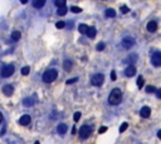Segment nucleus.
I'll return each instance as SVG.
<instances>
[{"mask_svg":"<svg viewBox=\"0 0 161 144\" xmlns=\"http://www.w3.org/2000/svg\"><path fill=\"white\" fill-rule=\"evenodd\" d=\"M122 100V92L120 88H115L110 93V97H108V103L112 105H117L121 103Z\"/></svg>","mask_w":161,"mask_h":144,"instance_id":"1","label":"nucleus"},{"mask_svg":"<svg viewBox=\"0 0 161 144\" xmlns=\"http://www.w3.org/2000/svg\"><path fill=\"white\" fill-rule=\"evenodd\" d=\"M58 77V71L56 69H48L43 74V82L44 83H53Z\"/></svg>","mask_w":161,"mask_h":144,"instance_id":"2","label":"nucleus"},{"mask_svg":"<svg viewBox=\"0 0 161 144\" xmlns=\"http://www.w3.org/2000/svg\"><path fill=\"white\" fill-rule=\"evenodd\" d=\"M14 71H15V68H14L13 64L4 65V67L1 68V77L3 78H9V77L13 75Z\"/></svg>","mask_w":161,"mask_h":144,"instance_id":"3","label":"nucleus"},{"mask_svg":"<svg viewBox=\"0 0 161 144\" xmlns=\"http://www.w3.org/2000/svg\"><path fill=\"white\" fill-rule=\"evenodd\" d=\"M91 133H92V128L89 125H82L80 129V137L82 139H87L88 137H91Z\"/></svg>","mask_w":161,"mask_h":144,"instance_id":"4","label":"nucleus"},{"mask_svg":"<svg viewBox=\"0 0 161 144\" xmlns=\"http://www.w3.org/2000/svg\"><path fill=\"white\" fill-rule=\"evenodd\" d=\"M103 80H105V75L103 74H95L91 78V83L95 86H101L103 84Z\"/></svg>","mask_w":161,"mask_h":144,"instance_id":"5","label":"nucleus"},{"mask_svg":"<svg viewBox=\"0 0 161 144\" xmlns=\"http://www.w3.org/2000/svg\"><path fill=\"white\" fill-rule=\"evenodd\" d=\"M135 39H133L132 37H125L122 39V41H121V45H122L125 49H130V48H132L133 45H135Z\"/></svg>","mask_w":161,"mask_h":144,"instance_id":"6","label":"nucleus"},{"mask_svg":"<svg viewBox=\"0 0 161 144\" xmlns=\"http://www.w3.org/2000/svg\"><path fill=\"white\" fill-rule=\"evenodd\" d=\"M151 63H152L154 67L159 68L161 65V53L160 52H155L151 56Z\"/></svg>","mask_w":161,"mask_h":144,"instance_id":"7","label":"nucleus"},{"mask_svg":"<svg viewBox=\"0 0 161 144\" xmlns=\"http://www.w3.org/2000/svg\"><path fill=\"white\" fill-rule=\"evenodd\" d=\"M3 93H4L7 97H11L14 93V86L10 85V84H7V85L3 86Z\"/></svg>","mask_w":161,"mask_h":144,"instance_id":"8","label":"nucleus"},{"mask_svg":"<svg viewBox=\"0 0 161 144\" xmlns=\"http://www.w3.org/2000/svg\"><path fill=\"white\" fill-rule=\"evenodd\" d=\"M30 120H32V118H30L29 114H24L23 117H20L19 124H22V125H29L30 124Z\"/></svg>","mask_w":161,"mask_h":144,"instance_id":"9","label":"nucleus"},{"mask_svg":"<svg viewBox=\"0 0 161 144\" xmlns=\"http://www.w3.org/2000/svg\"><path fill=\"white\" fill-rule=\"evenodd\" d=\"M135 74H136V67H133V65H129L125 69V75L126 77H133Z\"/></svg>","mask_w":161,"mask_h":144,"instance_id":"10","label":"nucleus"},{"mask_svg":"<svg viewBox=\"0 0 161 144\" xmlns=\"http://www.w3.org/2000/svg\"><path fill=\"white\" fill-rule=\"evenodd\" d=\"M150 114H151V109H150V107H142V108H141V112H140V115H141L142 118L147 119L148 117H150Z\"/></svg>","mask_w":161,"mask_h":144,"instance_id":"11","label":"nucleus"},{"mask_svg":"<svg viewBox=\"0 0 161 144\" xmlns=\"http://www.w3.org/2000/svg\"><path fill=\"white\" fill-rule=\"evenodd\" d=\"M86 34H87V37L89 38V39H95L96 38V34H97L96 28H95V26H88Z\"/></svg>","mask_w":161,"mask_h":144,"instance_id":"12","label":"nucleus"},{"mask_svg":"<svg viewBox=\"0 0 161 144\" xmlns=\"http://www.w3.org/2000/svg\"><path fill=\"white\" fill-rule=\"evenodd\" d=\"M157 30V23L154 22V20H151V22L147 23V31L150 33H155Z\"/></svg>","mask_w":161,"mask_h":144,"instance_id":"13","label":"nucleus"},{"mask_svg":"<svg viewBox=\"0 0 161 144\" xmlns=\"http://www.w3.org/2000/svg\"><path fill=\"white\" fill-rule=\"evenodd\" d=\"M34 103H35V99H34V98H32V97H28V98H25V99L23 100L24 107H27V108L33 107V105H34Z\"/></svg>","mask_w":161,"mask_h":144,"instance_id":"14","label":"nucleus"},{"mask_svg":"<svg viewBox=\"0 0 161 144\" xmlns=\"http://www.w3.org/2000/svg\"><path fill=\"white\" fill-rule=\"evenodd\" d=\"M45 1H47V0H33V7L35 9H42L44 7Z\"/></svg>","mask_w":161,"mask_h":144,"instance_id":"15","label":"nucleus"},{"mask_svg":"<svg viewBox=\"0 0 161 144\" xmlns=\"http://www.w3.org/2000/svg\"><path fill=\"white\" fill-rule=\"evenodd\" d=\"M67 130H68V127H67L66 124H63V123H60L58 127H57V132H58L59 134H66Z\"/></svg>","mask_w":161,"mask_h":144,"instance_id":"16","label":"nucleus"},{"mask_svg":"<svg viewBox=\"0 0 161 144\" xmlns=\"http://www.w3.org/2000/svg\"><path fill=\"white\" fill-rule=\"evenodd\" d=\"M72 67H73V63L69 60V59L64 60V63H63V68H64L66 71H71L72 70Z\"/></svg>","mask_w":161,"mask_h":144,"instance_id":"17","label":"nucleus"},{"mask_svg":"<svg viewBox=\"0 0 161 144\" xmlns=\"http://www.w3.org/2000/svg\"><path fill=\"white\" fill-rule=\"evenodd\" d=\"M20 38H22V33H20V31L15 30V31H13V33H11V39H13L14 41L20 40Z\"/></svg>","mask_w":161,"mask_h":144,"instance_id":"18","label":"nucleus"},{"mask_svg":"<svg viewBox=\"0 0 161 144\" xmlns=\"http://www.w3.org/2000/svg\"><path fill=\"white\" fill-rule=\"evenodd\" d=\"M105 15L107 16V18H115L116 16V11L113 10V9H106V11H105Z\"/></svg>","mask_w":161,"mask_h":144,"instance_id":"19","label":"nucleus"},{"mask_svg":"<svg viewBox=\"0 0 161 144\" xmlns=\"http://www.w3.org/2000/svg\"><path fill=\"white\" fill-rule=\"evenodd\" d=\"M136 60H137V55L136 54H132V55H129V58L126 59V62L127 63H131L130 65H133V63H135Z\"/></svg>","mask_w":161,"mask_h":144,"instance_id":"20","label":"nucleus"},{"mask_svg":"<svg viewBox=\"0 0 161 144\" xmlns=\"http://www.w3.org/2000/svg\"><path fill=\"white\" fill-rule=\"evenodd\" d=\"M67 11H68L67 7H62V8H58V10H57V14H58V15H66Z\"/></svg>","mask_w":161,"mask_h":144,"instance_id":"21","label":"nucleus"},{"mask_svg":"<svg viewBox=\"0 0 161 144\" xmlns=\"http://www.w3.org/2000/svg\"><path fill=\"white\" fill-rule=\"evenodd\" d=\"M87 28H88V25H86V24H81V25L78 26V30H80L81 34H86Z\"/></svg>","mask_w":161,"mask_h":144,"instance_id":"22","label":"nucleus"},{"mask_svg":"<svg viewBox=\"0 0 161 144\" xmlns=\"http://www.w3.org/2000/svg\"><path fill=\"white\" fill-rule=\"evenodd\" d=\"M66 1L67 0H56V7H58V8L66 7Z\"/></svg>","mask_w":161,"mask_h":144,"instance_id":"23","label":"nucleus"},{"mask_svg":"<svg viewBox=\"0 0 161 144\" xmlns=\"http://www.w3.org/2000/svg\"><path fill=\"white\" fill-rule=\"evenodd\" d=\"M145 90H146V93H154V92H156V88L154 85H147L145 88Z\"/></svg>","mask_w":161,"mask_h":144,"instance_id":"24","label":"nucleus"},{"mask_svg":"<svg viewBox=\"0 0 161 144\" xmlns=\"http://www.w3.org/2000/svg\"><path fill=\"white\" fill-rule=\"evenodd\" d=\"M144 83H145L144 78H142V77H138V78H137V85H138V88H140V89H141L142 86H144Z\"/></svg>","mask_w":161,"mask_h":144,"instance_id":"25","label":"nucleus"},{"mask_svg":"<svg viewBox=\"0 0 161 144\" xmlns=\"http://www.w3.org/2000/svg\"><path fill=\"white\" fill-rule=\"evenodd\" d=\"M71 11L72 13H74V14H78V13H81L82 11V9L80 7H71Z\"/></svg>","mask_w":161,"mask_h":144,"instance_id":"26","label":"nucleus"},{"mask_svg":"<svg viewBox=\"0 0 161 144\" xmlns=\"http://www.w3.org/2000/svg\"><path fill=\"white\" fill-rule=\"evenodd\" d=\"M81 117H82L81 112H76V113H74V115H73L74 122H78V120H80V119H81Z\"/></svg>","mask_w":161,"mask_h":144,"instance_id":"27","label":"nucleus"},{"mask_svg":"<svg viewBox=\"0 0 161 144\" xmlns=\"http://www.w3.org/2000/svg\"><path fill=\"white\" fill-rule=\"evenodd\" d=\"M127 127H129V124H127L126 122L125 123H122V124H121V127H120V133H122V132H125L127 129Z\"/></svg>","mask_w":161,"mask_h":144,"instance_id":"28","label":"nucleus"},{"mask_svg":"<svg viewBox=\"0 0 161 144\" xmlns=\"http://www.w3.org/2000/svg\"><path fill=\"white\" fill-rule=\"evenodd\" d=\"M29 71H30V68H29V67H24V68L22 69V74H23V75H28Z\"/></svg>","mask_w":161,"mask_h":144,"instance_id":"29","label":"nucleus"},{"mask_svg":"<svg viewBox=\"0 0 161 144\" xmlns=\"http://www.w3.org/2000/svg\"><path fill=\"white\" fill-rule=\"evenodd\" d=\"M130 11V8H127L126 5H122V7H121V13L122 14H127Z\"/></svg>","mask_w":161,"mask_h":144,"instance_id":"30","label":"nucleus"},{"mask_svg":"<svg viewBox=\"0 0 161 144\" xmlns=\"http://www.w3.org/2000/svg\"><path fill=\"white\" fill-rule=\"evenodd\" d=\"M56 26H57L58 29H63V28L66 26V23H64V22H58V23L56 24Z\"/></svg>","mask_w":161,"mask_h":144,"instance_id":"31","label":"nucleus"},{"mask_svg":"<svg viewBox=\"0 0 161 144\" xmlns=\"http://www.w3.org/2000/svg\"><path fill=\"white\" fill-rule=\"evenodd\" d=\"M96 49L98 50V52L103 50V49H105V43H98V44H97V48H96Z\"/></svg>","mask_w":161,"mask_h":144,"instance_id":"32","label":"nucleus"},{"mask_svg":"<svg viewBox=\"0 0 161 144\" xmlns=\"http://www.w3.org/2000/svg\"><path fill=\"white\" fill-rule=\"evenodd\" d=\"M76 82H78V78H73V79H68L67 80V84H73V83H76Z\"/></svg>","mask_w":161,"mask_h":144,"instance_id":"33","label":"nucleus"},{"mask_svg":"<svg viewBox=\"0 0 161 144\" xmlns=\"http://www.w3.org/2000/svg\"><path fill=\"white\" fill-rule=\"evenodd\" d=\"M106 132H107V127H101V128L98 129V133H99V134L106 133Z\"/></svg>","mask_w":161,"mask_h":144,"instance_id":"34","label":"nucleus"},{"mask_svg":"<svg viewBox=\"0 0 161 144\" xmlns=\"http://www.w3.org/2000/svg\"><path fill=\"white\" fill-rule=\"evenodd\" d=\"M111 79L113 80V82L117 79V77H116V71H115V70H112V71H111Z\"/></svg>","mask_w":161,"mask_h":144,"instance_id":"35","label":"nucleus"},{"mask_svg":"<svg viewBox=\"0 0 161 144\" xmlns=\"http://www.w3.org/2000/svg\"><path fill=\"white\" fill-rule=\"evenodd\" d=\"M156 97L161 98V90H160V89H156Z\"/></svg>","mask_w":161,"mask_h":144,"instance_id":"36","label":"nucleus"},{"mask_svg":"<svg viewBox=\"0 0 161 144\" xmlns=\"http://www.w3.org/2000/svg\"><path fill=\"white\" fill-rule=\"evenodd\" d=\"M20 3H22V4H27V3H28V0H20Z\"/></svg>","mask_w":161,"mask_h":144,"instance_id":"37","label":"nucleus"},{"mask_svg":"<svg viewBox=\"0 0 161 144\" xmlns=\"http://www.w3.org/2000/svg\"><path fill=\"white\" fill-rule=\"evenodd\" d=\"M157 138H161V130L157 132Z\"/></svg>","mask_w":161,"mask_h":144,"instance_id":"38","label":"nucleus"},{"mask_svg":"<svg viewBox=\"0 0 161 144\" xmlns=\"http://www.w3.org/2000/svg\"><path fill=\"white\" fill-rule=\"evenodd\" d=\"M3 122V114H1V112H0V123Z\"/></svg>","mask_w":161,"mask_h":144,"instance_id":"39","label":"nucleus"},{"mask_svg":"<svg viewBox=\"0 0 161 144\" xmlns=\"http://www.w3.org/2000/svg\"><path fill=\"white\" fill-rule=\"evenodd\" d=\"M34 144H40V143H39V142H35V143H34Z\"/></svg>","mask_w":161,"mask_h":144,"instance_id":"40","label":"nucleus"}]
</instances>
